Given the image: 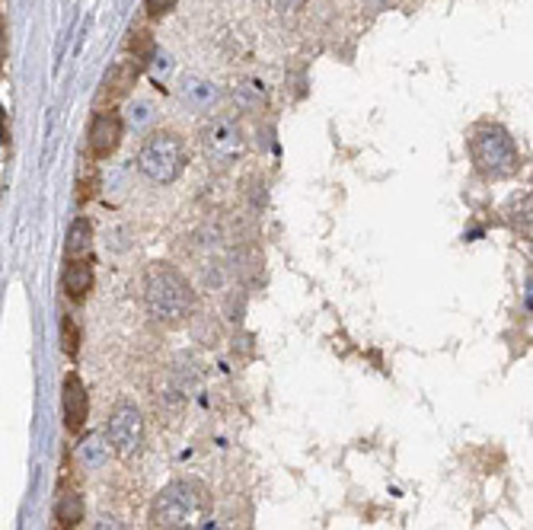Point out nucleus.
<instances>
[{"label":"nucleus","instance_id":"nucleus-1","mask_svg":"<svg viewBox=\"0 0 533 530\" xmlns=\"http://www.w3.org/2000/svg\"><path fill=\"white\" fill-rule=\"evenodd\" d=\"M211 517V495L198 479H173L150 505L156 530H198Z\"/></svg>","mask_w":533,"mask_h":530},{"label":"nucleus","instance_id":"nucleus-2","mask_svg":"<svg viewBox=\"0 0 533 530\" xmlns=\"http://www.w3.org/2000/svg\"><path fill=\"white\" fill-rule=\"evenodd\" d=\"M144 304L156 323H183L196 307V291L183 272L169 262H154L144 275Z\"/></svg>","mask_w":533,"mask_h":530},{"label":"nucleus","instance_id":"nucleus-3","mask_svg":"<svg viewBox=\"0 0 533 530\" xmlns=\"http://www.w3.org/2000/svg\"><path fill=\"white\" fill-rule=\"evenodd\" d=\"M469 157L486 179H508L520 170V154L508 128L495 122H482L469 135Z\"/></svg>","mask_w":533,"mask_h":530},{"label":"nucleus","instance_id":"nucleus-4","mask_svg":"<svg viewBox=\"0 0 533 530\" xmlns=\"http://www.w3.org/2000/svg\"><path fill=\"white\" fill-rule=\"evenodd\" d=\"M137 170H141L150 183H160V185L176 183L179 173L186 170V147H183V141H179V135H173V131H154V135L141 145Z\"/></svg>","mask_w":533,"mask_h":530},{"label":"nucleus","instance_id":"nucleus-5","mask_svg":"<svg viewBox=\"0 0 533 530\" xmlns=\"http://www.w3.org/2000/svg\"><path fill=\"white\" fill-rule=\"evenodd\" d=\"M106 441L112 445V454H118L122 460L135 457L144 445V415L135 403L122 400L109 415L106 425Z\"/></svg>","mask_w":533,"mask_h":530},{"label":"nucleus","instance_id":"nucleus-6","mask_svg":"<svg viewBox=\"0 0 533 530\" xmlns=\"http://www.w3.org/2000/svg\"><path fill=\"white\" fill-rule=\"evenodd\" d=\"M205 151L208 157H215L217 164H234L246 151V141H243V131L234 118H215V122L205 128Z\"/></svg>","mask_w":533,"mask_h":530},{"label":"nucleus","instance_id":"nucleus-7","mask_svg":"<svg viewBox=\"0 0 533 530\" xmlns=\"http://www.w3.org/2000/svg\"><path fill=\"white\" fill-rule=\"evenodd\" d=\"M61 409H65V425L71 435H77L86 425V415H90V396H86V386L80 374H67L65 384H61Z\"/></svg>","mask_w":533,"mask_h":530},{"label":"nucleus","instance_id":"nucleus-8","mask_svg":"<svg viewBox=\"0 0 533 530\" xmlns=\"http://www.w3.org/2000/svg\"><path fill=\"white\" fill-rule=\"evenodd\" d=\"M118 141H122V115L118 112H96L90 122V135H86V145L96 160H106L109 154H116Z\"/></svg>","mask_w":533,"mask_h":530},{"label":"nucleus","instance_id":"nucleus-9","mask_svg":"<svg viewBox=\"0 0 533 530\" xmlns=\"http://www.w3.org/2000/svg\"><path fill=\"white\" fill-rule=\"evenodd\" d=\"M179 99H183L192 112H208L217 105L221 90H217V84L198 77V74H186V77L179 80Z\"/></svg>","mask_w":533,"mask_h":530},{"label":"nucleus","instance_id":"nucleus-10","mask_svg":"<svg viewBox=\"0 0 533 530\" xmlns=\"http://www.w3.org/2000/svg\"><path fill=\"white\" fill-rule=\"evenodd\" d=\"M61 285H65V295L71 297V301H84V297L93 291V259L90 255H84V259H67Z\"/></svg>","mask_w":533,"mask_h":530},{"label":"nucleus","instance_id":"nucleus-11","mask_svg":"<svg viewBox=\"0 0 533 530\" xmlns=\"http://www.w3.org/2000/svg\"><path fill=\"white\" fill-rule=\"evenodd\" d=\"M141 65L144 61H118V65L109 71V77H106L103 90H99V103H106V99L112 103V99L125 96V93L135 86L137 74H141Z\"/></svg>","mask_w":533,"mask_h":530},{"label":"nucleus","instance_id":"nucleus-12","mask_svg":"<svg viewBox=\"0 0 533 530\" xmlns=\"http://www.w3.org/2000/svg\"><path fill=\"white\" fill-rule=\"evenodd\" d=\"M90 243H93V227L86 217H77V221L67 227V240H65V255L67 259H84L90 253Z\"/></svg>","mask_w":533,"mask_h":530},{"label":"nucleus","instance_id":"nucleus-13","mask_svg":"<svg viewBox=\"0 0 533 530\" xmlns=\"http://www.w3.org/2000/svg\"><path fill=\"white\" fill-rule=\"evenodd\" d=\"M109 451H112V445L99 438V435H90V438L80 441V447H77L80 464H84L86 470H103L106 460H109Z\"/></svg>","mask_w":533,"mask_h":530},{"label":"nucleus","instance_id":"nucleus-14","mask_svg":"<svg viewBox=\"0 0 533 530\" xmlns=\"http://www.w3.org/2000/svg\"><path fill=\"white\" fill-rule=\"evenodd\" d=\"M61 348H65V355H77V348H80V329H77V323H74V316H61Z\"/></svg>","mask_w":533,"mask_h":530},{"label":"nucleus","instance_id":"nucleus-15","mask_svg":"<svg viewBox=\"0 0 533 530\" xmlns=\"http://www.w3.org/2000/svg\"><path fill=\"white\" fill-rule=\"evenodd\" d=\"M150 118H154V105H150L147 99H135V103L128 105V125L135 131H141Z\"/></svg>","mask_w":533,"mask_h":530},{"label":"nucleus","instance_id":"nucleus-16","mask_svg":"<svg viewBox=\"0 0 533 530\" xmlns=\"http://www.w3.org/2000/svg\"><path fill=\"white\" fill-rule=\"evenodd\" d=\"M80 515H84V508H80V502L74 495H65L61 498V505H58V517L61 521L71 527V524H77L80 521Z\"/></svg>","mask_w":533,"mask_h":530},{"label":"nucleus","instance_id":"nucleus-17","mask_svg":"<svg viewBox=\"0 0 533 530\" xmlns=\"http://www.w3.org/2000/svg\"><path fill=\"white\" fill-rule=\"evenodd\" d=\"M131 52H135V61H147L150 52H154L150 35L147 33H135V39H131Z\"/></svg>","mask_w":533,"mask_h":530},{"label":"nucleus","instance_id":"nucleus-18","mask_svg":"<svg viewBox=\"0 0 533 530\" xmlns=\"http://www.w3.org/2000/svg\"><path fill=\"white\" fill-rule=\"evenodd\" d=\"M176 7V0H147V16H166Z\"/></svg>","mask_w":533,"mask_h":530},{"label":"nucleus","instance_id":"nucleus-19","mask_svg":"<svg viewBox=\"0 0 533 530\" xmlns=\"http://www.w3.org/2000/svg\"><path fill=\"white\" fill-rule=\"evenodd\" d=\"M272 7L281 10V14H294V10L304 7V0H272Z\"/></svg>","mask_w":533,"mask_h":530},{"label":"nucleus","instance_id":"nucleus-20","mask_svg":"<svg viewBox=\"0 0 533 530\" xmlns=\"http://www.w3.org/2000/svg\"><path fill=\"white\" fill-rule=\"evenodd\" d=\"M93 530H125V527L116 521V517H99V521L93 524Z\"/></svg>","mask_w":533,"mask_h":530},{"label":"nucleus","instance_id":"nucleus-21","mask_svg":"<svg viewBox=\"0 0 533 530\" xmlns=\"http://www.w3.org/2000/svg\"><path fill=\"white\" fill-rule=\"evenodd\" d=\"M166 71H169V58H166V55H156V58H154V77L160 80Z\"/></svg>","mask_w":533,"mask_h":530}]
</instances>
